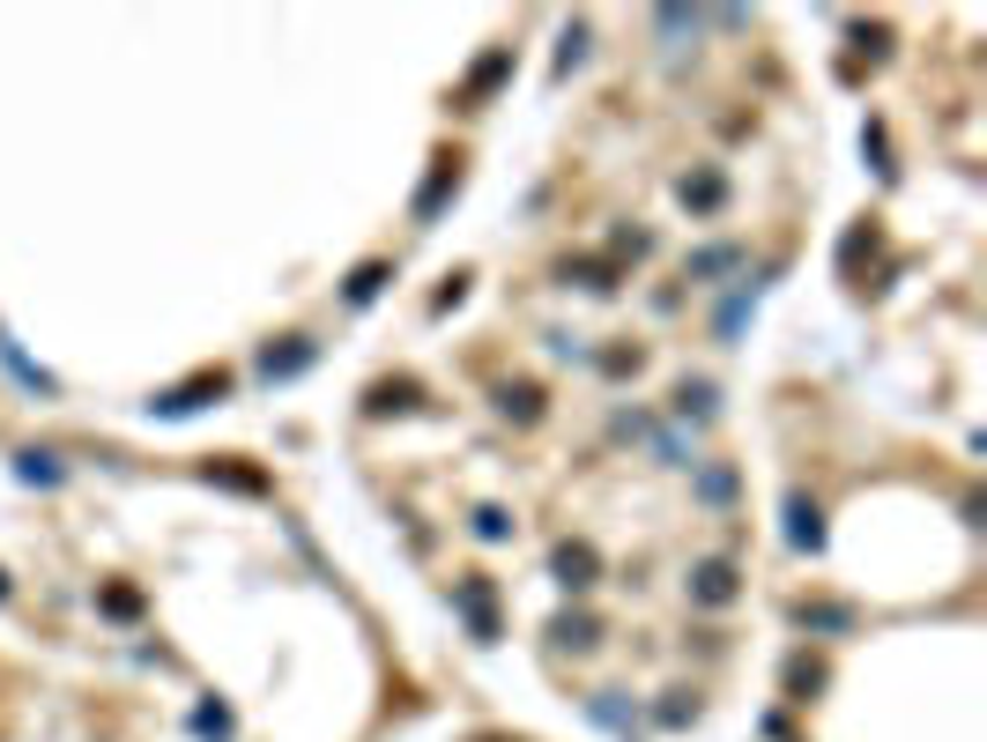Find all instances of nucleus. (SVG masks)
I'll use <instances>...</instances> for the list:
<instances>
[{"label":"nucleus","mask_w":987,"mask_h":742,"mask_svg":"<svg viewBox=\"0 0 987 742\" xmlns=\"http://www.w3.org/2000/svg\"><path fill=\"white\" fill-rule=\"evenodd\" d=\"M208 394H215V401H223V394H231V371H194V379H186V386H164V394H157V401H149V416H194L208 401Z\"/></svg>","instance_id":"1"},{"label":"nucleus","mask_w":987,"mask_h":742,"mask_svg":"<svg viewBox=\"0 0 987 742\" xmlns=\"http://www.w3.org/2000/svg\"><path fill=\"white\" fill-rule=\"evenodd\" d=\"M446 194H460V157L439 149V157H431V178H423V194H416V223H431V215L446 208Z\"/></svg>","instance_id":"2"},{"label":"nucleus","mask_w":987,"mask_h":742,"mask_svg":"<svg viewBox=\"0 0 987 742\" xmlns=\"http://www.w3.org/2000/svg\"><path fill=\"white\" fill-rule=\"evenodd\" d=\"M691 602H705V609H728V602H736V565H728V557H705L699 572H691Z\"/></svg>","instance_id":"3"},{"label":"nucleus","mask_w":987,"mask_h":742,"mask_svg":"<svg viewBox=\"0 0 987 742\" xmlns=\"http://www.w3.org/2000/svg\"><path fill=\"white\" fill-rule=\"evenodd\" d=\"M453 602L468 609V623H476V639H497V609H491V579L468 572L460 586H453Z\"/></svg>","instance_id":"4"},{"label":"nucleus","mask_w":987,"mask_h":742,"mask_svg":"<svg viewBox=\"0 0 987 742\" xmlns=\"http://www.w3.org/2000/svg\"><path fill=\"white\" fill-rule=\"evenodd\" d=\"M787 542L794 549H824V512H817V497H787Z\"/></svg>","instance_id":"5"},{"label":"nucleus","mask_w":987,"mask_h":742,"mask_svg":"<svg viewBox=\"0 0 987 742\" xmlns=\"http://www.w3.org/2000/svg\"><path fill=\"white\" fill-rule=\"evenodd\" d=\"M305 364H312V342L305 334H289L283 349H260V379H297Z\"/></svg>","instance_id":"6"},{"label":"nucleus","mask_w":987,"mask_h":742,"mask_svg":"<svg viewBox=\"0 0 987 742\" xmlns=\"http://www.w3.org/2000/svg\"><path fill=\"white\" fill-rule=\"evenodd\" d=\"M386 275H394V260H365V268H357V275L342 283V305H349V312H365L371 297L386 289Z\"/></svg>","instance_id":"7"},{"label":"nucleus","mask_w":987,"mask_h":742,"mask_svg":"<svg viewBox=\"0 0 987 742\" xmlns=\"http://www.w3.org/2000/svg\"><path fill=\"white\" fill-rule=\"evenodd\" d=\"M594 572H602V565H594V549H587V542H557V579H565L572 594H587V586H594Z\"/></svg>","instance_id":"8"},{"label":"nucleus","mask_w":987,"mask_h":742,"mask_svg":"<svg viewBox=\"0 0 987 742\" xmlns=\"http://www.w3.org/2000/svg\"><path fill=\"white\" fill-rule=\"evenodd\" d=\"M505 75H513V52H505V45H497L491 60H483V67H476V75H468V89H460V104H483V97H491V89L505 83Z\"/></svg>","instance_id":"9"},{"label":"nucleus","mask_w":987,"mask_h":742,"mask_svg":"<svg viewBox=\"0 0 987 742\" xmlns=\"http://www.w3.org/2000/svg\"><path fill=\"white\" fill-rule=\"evenodd\" d=\"M802 631H854V609H831V602H794Z\"/></svg>","instance_id":"10"},{"label":"nucleus","mask_w":987,"mask_h":742,"mask_svg":"<svg viewBox=\"0 0 987 742\" xmlns=\"http://www.w3.org/2000/svg\"><path fill=\"white\" fill-rule=\"evenodd\" d=\"M409 401H416V379H379V386L365 394V409H371V416H386V409H409Z\"/></svg>","instance_id":"11"},{"label":"nucleus","mask_w":987,"mask_h":742,"mask_svg":"<svg viewBox=\"0 0 987 742\" xmlns=\"http://www.w3.org/2000/svg\"><path fill=\"white\" fill-rule=\"evenodd\" d=\"M817 683H824V668H817L810 654L787 660V698H794V705H810V691H817Z\"/></svg>","instance_id":"12"},{"label":"nucleus","mask_w":987,"mask_h":742,"mask_svg":"<svg viewBox=\"0 0 987 742\" xmlns=\"http://www.w3.org/2000/svg\"><path fill=\"white\" fill-rule=\"evenodd\" d=\"M497 409L513 416V423H535V416H542V394H535V386H497Z\"/></svg>","instance_id":"13"},{"label":"nucleus","mask_w":987,"mask_h":742,"mask_svg":"<svg viewBox=\"0 0 987 742\" xmlns=\"http://www.w3.org/2000/svg\"><path fill=\"white\" fill-rule=\"evenodd\" d=\"M15 475H23V483H45V491H52V483H60V454H38V446H30V454H15Z\"/></svg>","instance_id":"14"},{"label":"nucleus","mask_w":987,"mask_h":742,"mask_svg":"<svg viewBox=\"0 0 987 742\" xmlns=\"http://www.w3.org/2000/svg\"><path fill=\"white\" fill-rule=\"evenodd\" d=\"M676 416L705 423V416H713V386H705V379H683V386H676Z\"/></svg>","instance_id":"15"},{"label":"nucleus","mask_w":987,"mask_h":742,"mask_svg":"<svg viewBox=\"0 0 987 742\" xmlns=\"http://www.w3.org/2000/svg\"><path fill=\"white\" fill-rule=\"evenodd\" d=\"M208 475H215V483H231V491H268V475H260V468H231V460H208Z\"/></svg>","instance_id":"16"},{"label":"nucleus","mask_w":987,"mask_h":742,"mask_svg":"<svg viewBox=\"0 0 987 742\" xmlns=\"http://www.w3.org/2000/svg\"><path fill=\"white\" fill-rule=\"evenodd\" d=\"M594 631H602L594 617H565V623H557V639H565V646H579V654L594 646Z\"/></svg>","instance_id":"17"},{"label":"nucleus","mask_w":987,"mask_h":742,"mask_svg":"<svg viewBox=\"0 0 987 742\" xmlns=\"http://www.w3.org/2000/svg\"><path fill=\"white\" fill-rule=\"evenodd\" d=\"M720 268H736V246H713V252L691 260V275H720Z\"/></svg>","instance_id":"18"},{"label":"nucleus","mask_w":987,"mask_h":742,"mask_svg":"<svg viewBox=\"0 0 987 742\" xmlns=\"http://www.w3.org/2000/svg\"><path fill=\"white\" fill-rule=\"evenodd\" d=\"M691 713H699V705H683V691H668V705H661V728H683Z\"/></svg>","instance_id":"19"},{"label":"nucleus","mask_w":987,"mask_h":742,"mask_svg":"<svg viewBox=\"0 0 987 742\" xmlns=\"http://www.w3.org/2000/svg\"><path fill=\"white\" fill-rule=\"evenodd\" d=\"M699 491H705V497H713V505H720V497H728V491H736V475H728V468H713V475H705V483H699Z\"/></svg>","instance_id":"20"},{"label":"nucleus","mask_w":987,"mask_h":742,"mask_svg":"<svg viewBox=\"0 0 987 742\" xmlns=\"http://www.w3.org/2000/svg\"><path fill=\"white\" fill-rule=\"evenodd\" d=\"M476 535H483V542H505V512H476Z\"/></svg>","instance_id":"21"},{"label":"nucleus","mask_w":987,"mask_h":742,"mask_svg":"<svg viewBox=\"0 0 987 742\" xmlns=\"http://www.w3.org/2000/svg\"><path fill=\"white\" fill-rule=\"evenodd\" d=\"M0 594H8V579H0Z\"/></svg>","instance_id":"22"}]
</instances>
